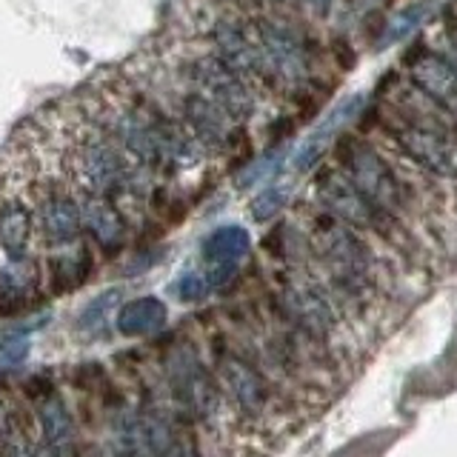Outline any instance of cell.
Returning a JSON list of instances; mask_svg holds the SVG:
<instances>
[{"label": "cell", "mask_w": 457, "mask_h": 457, "mask_svg": "<svg viewBox=\"0 0 457 457\" xmlns=\"http://www.w3.org/2000/svg\"><path fill=\"white\" fill-rule=\"evenodd\" d=\"M306 246L340 312H363L378 295V261L366 235L318 206L309 218Z\"/></svg>", "instance_id": "6da1fadb"}, {"label": "cell", "mask_w": 457, "mask_h": 457, "mask_svg": "<svg viewBox=\"0 0 457 457\" xmlns=\"http://www.w3.org/2000/svg\"><path fill=\"white\" fill-rule=\"evenodd\" d=\"M314 197H318V206L332 212L343 223L354 226L361 235L378 237L392 252L406 257V261H418L420 257L418 237H414L409 220L397 218L389 209L378 206L369 195H363L354 186V180L340 169L337 161L318 166V175H314Z\"/></svg>", "instance_id": "7a4b0ae2"}, {"label": "cell", "mask_w": 457, "mask_h": 457, "mask_svg": "<svg viewBox=\"0 0 457 457\" xmlns=\"http://www.w3.org/2000/svg\"><path fill=\"white\" fill-rule=\"evenodd\" d=\"M335 161L340 169L354 180V186L363 195H369L378 206L389 209L397 218L409 220L418 212V195L414 183L397 171V166L386 157V152L375 140H369L363 132L346 129L335 140Z\"/></svg>", "instance_id": "3957f363"}, {"label": "cell", "mask_w": 457, "mask_h": 457, "mask_svg": "<svg viewBox=\"0 0 457 457\" xmlns=\"http://www.w3.org/2000/svg\"><path fill=\"white\" fill-rule=\"evenodd\" d=\"M271 309L275 318L295 332L323 343L332 349L340 332V306L328 295L323 280L306 275V271L286 269L278 275L275 292H271Z\"/></svg>", "instance_id": "277c9868"}, {"label": "cell", "mask_w": 457, "mask_h": 457, "mask_svg": "<svg viewBox=\"0 0 457 457\" xmlns=\"http://www.w3.org/2000/svg\"><path fill=\"white\" fill-rule=\"evenodd\" d=\"M254 35L269 57V66L275 71L278 86L283 92L297 97L300 104L314 106L309 100V92L314 86V54L306 35L283 18H271V14H257L252 21Z\"/></svg>", "instance_id": "5b68a950"}, {"label": "cell", "mask_w": 457, "mask_h": 457, "mask_svg": "<svg viewBox=\"0 0 457 457\" xmlns=\"http://www.w3.org/2000/svg\"><path fill=\"white\" fill-rule=\"evenodd\" d=\"M171 397L189 420H212L220 409V380L206 369L192 346H178L166 357Z\"/></svg>", "instance_id": "8992f818"}, {"label": "cell", "mask_w": 457, "mask_h": 457, "mask_svg": "<svg viewBox=\"0 0 457 457\" xmlns=\"http://www.w3.org/2000/svg\"><path fill=\"white\" fill-rule=\"evenodd\" d=\"M212 46L214 54L220 57L226 66H232L237 75L246 78L252 86H263V89H280L275 71L269 66V57L261 46V40L254 35L252 21H240V18H218L212 23Z\"/></svg>", "instance_id": "52a82bcc"}, {"label": "cell", "mask_w": 457, "mask_h": 457, "mask_svg": "<svg viewBox=\"0 0 457 457\" xmlns=\"http://www.w3.org/2000/svg\"><path fill=\"white\" fill-rule=\"evenodd\" d=\"M192 83L200 95H206L214 106H220L235 123L246 126L254 112H257V97H254V86L237 75L232 66H226L218 54H206L197 57L189 69Z\"/></svg>", "instance_id": "ba28073f"}, {"label": "cell", "mask_w": 457, "mask_h": 457, "mask_svg": "<svg viewBox=\"0 0 457 457\" xmlns=\"http://www.w3.org/2000/svg\"><path fill=\"white\" fill-rule=\"evenodd\" d=\"M218 380L220 389L243 418L261 420L269 414L275 392H271L266 369H261L254 357L240 352H223L218 357Z\"/></svg>", "instance_id": "9c48e42d"}, {"label": "cell", "mask_w": 457, "mask_h": 457, "mask_svg": "<svg viewBox=\"0 0 457 457\" xmlns=\"http://www.w3.org/2000/svg\"><path fill=\"white\" fill-rule=\"evenodd\" d=\"M71 171L75 180L86 189V195L114 197L132 192L137 175L129 169L126 157L106 140H89L71 157Z\"/></svg>", "instance_id": "30bf717a"}, {"label": "cell", "mask_w": 457, "mask_h": 457, "mask_svg": "<svg viewBox=\"0 0 457 457\" xmlns=\"http://www.w3.org/2000/svg\"><path fill=\"white\" fill-rule=\"evenodd\" d=\"M183 123L206 154H228L237 149V137L243 132L240 123H235L197 89L183 97Z\"/></svg>", "instance_id": "8fae6325"}, {"label": "cell", "mask_w": 457, "mask_h": 457, "mask_svg": "<svg viewBox=\"0 0 457 457\" xmlns=\"http://www.w3.org/2000/svg\"><path fill=\"white\" fill-rule=\"evenodd\" d=\"M406 75L418 89H423L435 104H440L457 118V69L437 46H426L423 43L420 49H414L406 57Z\"/></svg>", "instance_id": "7c38bea8"}, {"label": "cell", "mask_w": 457, "mask_h": 457, "mask_svg": "<svg viewBox=\"0 0 457 457\" xmlns=\"http://www.w3.org/2000/svg\"><path fill=\"white\" fill-rule=\"evenodd\" d=\"M363 109H366L363 95H352L328 112L323 118V123L314 129L312 135H306V140L300 143L295 157H292V169L297 171V175H309L312 169H318L323 163L326 152L335 149V140L346 132L349 123L357 118V114H363Z\"/></svg>", "instance_id": "4fadbf2b"}, {"label": "cell", "mask_w": 457, "mask_h": 457, "mask_svg": "<svg viewBox=\"0 0 457 457\" xmlns=\"http://www.w3.org/2000/svg\"><path fill=\"white\" fill-rule=\"evenodd\" d=\"M80 214H83V228L95 237V243L100 249L114 252L123 246L126 240V220L120 209L112 204L109 197H97L89 195L80 204Z\"/></svg>", "instance_id": "5bb4252c"}, {"label": "cell", "mask_w": 457, "mask_h": 457, "mask_svg": "<svg viewBox=\"0 0 457 457\" xmlns=\"http://www.w3.org/2000/svg\"><path fill=\"white\" fill-rule=\"evenodd\" d=\"M252 252V235L246 226L240 223H226L218 226L214 232L206 235L204 246H200V257L206 266H232L240 269Z\"/></svg>", "instance_id": "9a60e30c"}, {"label": "cell", "mask_w": 457, "mask_h": 457, "mask_svg": "<svg viewBox=\"0 0 457 457\" xmlns=\"http://www.w3.org/2000/svg\"><path fill=\"white\" fill-rule=\"evenodd\" d=\"M40 226H43V237H46L52 246H69V243H75L83 232L80 206L66 195H54L40 209Z\"/></svg>", "instance_id": "2e32d148"}, {"label": "cell", "mask_w": 457, "mask_h": 457, "mask_svg": "<svg viewBox=\"0 0 457 457\" xmlns=\"http://www.w3.org/2000/svg\"><path fill=\"white\" fill-rule=\"evenodd\" d=\"M169 320V309L161 297H135L123 303L114 314V326L123 337H143V335H154L161 332Z\"/></svg>", "instance_id": "e0dca14e"}, {"label": "cell", "mask_w": 457, "mask_h": 457, "mask_svg": "<svg viewBox=\"0 0 457 457\" xmlns=\"http://www.w3.org/2000/svg\"><path fill=\"white\" fill-rule=\"evenodd\" d=\"M29 235H32V212L23 204H6L0 209V246L12 261L23 257Z\"/></svg>", "instance_id": "ac0fdd59"}, {"label": "cell", "mask_w": 457, "mask_h": 457, "mask_svg": "<svg viewBox=\"0 0 457 457\" xmlns=\"http://www.w3.org/2000/svg\"><path fill=\"white\" fill-rule=\"evenodd\" d=\"M286 161H289V143H271V149H266L261 157H254L249 166L240 169L237 189H243V192L257 189L261 183L280 175Z\"/></svg>", "instance_id": "d6986e66"}, {"label": "cell", "mask_w": 457, "mask_h": 457, "mask_svg": "<svg viewBox=\"0 0 457 457\" xmlns=\"http://www.w3.org/2000/svg\"><path fill=\"white\" fill-rule=\"evenodd\" d=\"M40 426H43V440L52 443V446L66 449L71 443V418L61 397H49L40 406Z\"/></svg>", "instance_id": "ffe728a7"}, {"label": "cell", "mask_w": 457, "mask_h": 457, "mask_svg": "<svg viewBox=\"0 0 457 457\" xmlns=\"http://www.w3.org/2000/svg\"><path fill=\"white\" fill-rule=\"evenodd\" d=\"M286 206H289V192L283 186H266L249 200V214L254 223H271L286 212Z\"/></svg>", "instance_id": "44dd1931"}, {"label": "cell", "mask_w": 457, "mask_h": 457, "mask_svg": "<svg viewBox=\"0 0 457 457\" xmlns=\"http://www.w3.org/2000/svg\"><path fill=\"white\" fill-rule=\"evenodd\" d=\"M35 286V269L29 263H12L0 271V300L4 303H21Z\"/></svg>", "instance_id": "7402d4cb"}, {"label": "cell", "mask_w": 457, "mask_h": 457, "mask_svg": "<svg viewBox=\"0 0 457 457\" xmlns=\"http://www.w3.org/2000/svg\"><path fill=\"white\" fill-rule=\"evenodd\" d=\"M428 9H432V4H428V0H418V4L406 6L403 12H397L395 18L389 21V26L383 29L380 46H389V43H397V40H403L406 35H411L414 29H418V26L423 23V18L428 14Z\"/></svg>", "instance_id": "603a6c76"}, {"label": "cell", "mask_w": 457, "mask_h": 457, "mask_svg": "<svg viewBox=\"0 0 457 457\" xmlns=\"http://www.w3.org/2000/svg\"><path fill=\"white\" fill-rule=\"evenodd\" d=\"M118 303H120V292H118V289H109V292H104L100 297H95L92 303L83 309L80 320H78L80 332H92V335H97L100 328L106 326L109 314L114 312V306H118Z\"/></svg>", "instance_id": "cb8c5ba5"}, {"label": "cell", "mask_w": 457, "mask_h": 457, "mask_svg": "<svg viewBox=\"0 0 457 457\" xmlns=\"http://www.w3.org/2000/svg\"><path fill=\"white\" fill-rule=\"evenodd\" d=\"M214 289L206 278V271H183L175 283V295L183 300V303H197V300L209 297Z\"/></svg>", "instance_id": "d4e9b609"}, {"label": "cell", "mask_w": 457, "mask_h": 457, "mask_svg": "<svg viewBox=\"0 0 457 457\" xmlns=\"http://www.w3.org/2000/svg\"><path fill=\"white\" fill-rule=\"evenodd\" d=\"M26 354H29V340H23V337L0 343V369H9V366L23 363Z\"/></svg>", "instance_id": "484cf974"}, {"label": "cell", "mask_w": 457, "mask_h": 457, "mask_svg": "<svg viewBox=\"0 0 457 457\" xmlns=\"http://www.w3.org/2000/svg\"><path fill=\"white\" fill-rule=\"evenodd\" d=\"M437 49H440L443 54H446V61L457 69V23H454V21L443 26Z\"/></svg>", "instance_id": "4316f807"}, {"label": "cell", "mask_w": 457, "mask_h": 457, "mask_svg": "<svg viewBox=\"0 0 457 457\" xmlns=\"http://www.w3.org/2000/svg\"><path fill=\"white\" fill-rule=\"evenodd\" d=\"M4 454H6V457H37L32 449H29L26 437H9V440H6Z\"/></svg>", "instance_id": "83f0119b"}, {"label": "cell", "mask_w": 457, "mask_h": 457, "mask_svg": "<svg viewBox=\"0 0 457 457\" xmlns=\"http://www.w3.org/2000/svg\"><path fill=\"white\" fill-rule=\"evenodd\" d=\"M303 4H306L314 14H323V18H326V14H332V9H335L337 0H303Z\"/></svg>", "instance_id": "f1b7e54d"}, {"label": "cell", "mask_w": 457, "mask_h": 457, "mask_svg": "<svg viewBox=\"0 0 457 457\" xmlns=\"http://www.w3.org/2000/svg\"><path fill=\"white\" fill-rule=\"evenodd\" d=\"M63 452L66 449H61V446H52V443H46V440H43V446H37V457H63Z\"/></svg>", "instance_id": "f546056e"}, {"label": "cell", "mask_w": 457, "mask_h": 457, "mask_svg": "<svg viewBox=\"0 0 457 457\" xmlns=\"http://www.w3.org/2000/svg\"><path fill=\"white\" fill-rule=\"evenodd\" d=\"M269 6H278V9H286V6H292V4H297V0H266Z\"/></svg>", "instance_id": "4dcf8cb0"}]
</instances>
